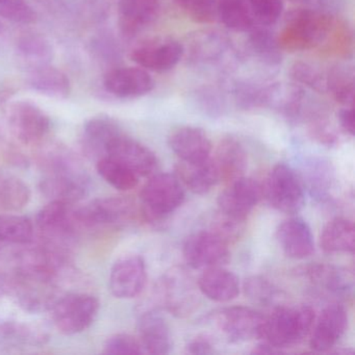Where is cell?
<instances>
[{
	"instance_id": "6da1fadb",
	"label": "cell",
	"mask_w": 355,
	"mask_h": 355,
	"mask_svg": "<svg viewBox=\"0 0 355 355\" xmlns=\"http://www.w3.org/2000/svg\"><path fill=\"white\" fill-rule=\"evenodd\" d=\"M334 26L331 16L311 8H299L286 15L278 43L282 49L291 53L309 51L325 43Z\"/></svg>"
},
{
	"instance_id": "7a4b0ae2",
	"label": "cell",
	"mask_w": 355,
	"mask_h": 355,
	"mask_svg": "<svg viewBox=\"0 0 355 355\" xmlns=\"http://www.w3.org/2000/svg\"><path fill=\"white\" fill-rule=\"evenodd\" d=\"M46 176L42 180L43 192L53 200L72 203L80 200L88 190L86 173L78 162L63 150H55L45 164Z\"/></svg>"
},
{
	"instance_id": "3957f363",
	"label": "cell",
	"mask_w": 355,
	"mask_h": 355,
	"mask_svg": "<svg viewBox=\"0 0 355 355\" xmlns=\"http://www.w3.org/2000/svg\"><path fill=\"white\" fill-rule=\"evenodd\" d=\"M315 319V311L309 305H278L266 317L263 338L279 349L299 344L313 329Z\"/></svg>"
},
{
	"instance_id": "277c9868",
	"label": "cell",
	"mask_w": 355,
	"mask_h": 355,
	"mask_svg": "<svg viewBox=\"0 0 355 355\" xmlns=\"http://www.w3.org/2000/svg\"><path fill=\"white\" fill-rule=\"evenodd\" d=\"M184 200V186L175 174L151 176L141 191L143 216L149 223H159L176 211Z\"/></svg>"
},
{
	"instance_id": "5b68a950",
	"label": "cell",
	"mask_w": 355,
	"mask_h": 355,
	"mask_svg": "<svg viewBox=\"0 0 355 355\" xmlns=\"http://www.w3.org/2000/svg\"><path fill=\"white\" fill-rule=\"evenodd\" d=\"M198 286L184 268H173L157 282V302L176 317L190 315L198 306Z\"/></svg>"
},
{
	"instance_id": "8992f818",
	"label": "cell",
	"mask_w": 355,
	"mask_h": 355,
	"mask_svg": "<svg viewBox=\"0 0 355 355\" xmlns=\"http://www.w3.org/2000/svg\"><path fill=\"white\" fill-rule=\"evenodd\" d=\"M99 309L101 303L92 295H66L51 305L53 325L65 336L80 334L94 323Z\"/></svg>"
},
{
	"instance_id": "52a82bcc",
	"label": "cell",
	"mask_w": 355,
	"mask_h": 355,
	"mask_svg": "<svg viewBox=\"0 0 355 355\" xmlns=\"http://www.w3.org/2000/svg\"><path fill=\"white\" fill-rule=\"evenodd\" d=\"M268 202L282 213L297 214L304 205V191L294 170L286 164L272 168L263 188Z\"/></svg>"
},
{
	"instance_id": "ba28073f",
	"label": "cell",
	"mask_w": 355,
	"mask_h": 355,
	"mask_svg": "<svg viewBox=\"0 0 355 355\" xmlns=\"http://www.w3.org/2000/svg\"><path fill=\"white\" fill-rule=\"evenodd\" d=\"M209 322L230 342L241 343L263 338L266 317L247 306H230L209 315Z\"/></svg>"
},
{
	"instance_id": "9c48e42d",
	"label": "cell",
	"mask_w": 355,
	"mask_h": 355,
	"mask_svg": "<svg viewBox=\"0 0 355 355\" xmlns=\"http://www.w3.org/2000/svg\"><path fill=\"white\" fill-rule=\"evenodd\" d=\"M136 207L132 199L126 197H107L90 201L78 211H73L78 225L85 227L116 225L130 221L135 215Z\"/></svg>"
},
{
	"instance_id": "30bf717a",
	"label": "cell",
	"mask_w": 355,
	"mask_h": 355,
	"mask_svg": "<svg viewBox=\"0 0 355 355\" xmlns=\"http://www.w3.org/2000/svg\"><path fill=\"white\" fill-rule=\"evenodd\" d=\"M9 124L16 139L26 145L42 142L51 130V119L36 103L17 101L9 110Z\"/></svg>"
},
{
	"instance_id": "8fae6325",
	"label": "cell",
	"mask_w": 355,
	"mask_h": 355,
	"mask_svg": "<svg viewBox=\"0 0 355 355\" xmlns=\"http://www.w3.org/2000/svg\"><path fill=\"white\" fill-rule=\"evenodd\" d=\"M182 254L193 269H207L223 265L228 261L230 245L211 230H200L188 236Z\"/></svg>"
},
{
	"instance_id": "7c38bea8",
	"label": "cell",
	"mask_w": 355,
	"mask_h": 355,
	"mask_svg": "<svg viewBox=\"0 0 355 355\" xmlns=\"http://www.w3.org/2000/svg\"><path fill=\"white\" fill-rule=\"evenodd\" d=\"M184 53L182 43L174 39L159 37L137 45L130 58L139 67L147 71L163 73L173 69Z\"/></svg>"
},
{
	"instance_id": "4fadbf2b",
	"label": "cell",
	"mask_w": 355,
	"mask_h": 355,
	"mask_svg": "<svg viewBox=\"0 0 355 355\" xmlns=\"http://www.w3.org/2000/svg\"><path fill=\"white\" fill-rule=\"evenodd\" d=\"M263 196V187L250 178H238L230 182L218 197L219 211L246 221Z\"/></svg>"
},
{
	"instance_id": "5bb4252c",
	"label": "cell",
	"mask_w": 355,
	"mask_h": 355,
	"mask_svg": "<svg viewBox=\"0 0 355 355\" xmlns=\"http://www.w3.org/2000/svg\"><path fill=\"white\" fill-rule=\"evenodd\" d=\"M146 280L144 259L138 254L124 255L112 267L110 290L116 298H135L144 290Z\"/></svg>"
},
{
	"instance_id": "9a60e30c",
	"label": "cell",
	"mask_w": 355,
	"mask_h": 355,
	"mask_svg": "<svg viewBox=\"0 0 355 355\" xmlns=\"http://www.w3.org/2000/svg\"><path fill=\"white\" fill-rule=\"evenodd\" d=\"M105 155L124 164L139 178L153 175L157 170V159L153 151L122 132L111 141Z\"/></svg>"
},
{
	"instance_id": "2e32d148",
	"label": "cell",
	"mask_w": 355,
	"mask_h": 355,
	"mask_svg": "<svg viewBox=\"0 0 355 355\" xmlns=\"http://www.w3.org/2000/svg\"><path fill=\"white\" fill-rule=\"evenodd\" d=\"M348 328V313L344 305L330 303L313 323L311 348L315 352H326L334 348Z\"/></svg>"
},
{
	"instance_id": "e0dca14e",
	"label": "cell",
	"mask_w": 355,
	"mask_h": 355,
	"mask_svg": "<svg viewBox=\"0 0 355 355\" xmlns=\"http://www.w3.org/2000/svg\"><path fill=\"white\" fill-rule=\"evenodd\" d=\"M105 90L118 98H137L153 91L155 82L147 70L141 67H119L105 76Z\"/></svg>"
},
{
	"instance_id": "ac0fdd59",
	"label": "cell",
	"mask_w": 355,
	"mask_h": 355,
	"mask_svg": "<svg viewBox=\"0 0 355 355\" xmlns=\"http://www.w3.org/2000/svg\"><path fill=\"white\" fill-rule=\"evenodd\" d=\"M276 239L284 254L291 259H303L315 251L311 228L300 218L284 220L276 230Z\"/></svg>"
},
{
	"instance_id": "d6986e66",
	"label": "cell",
	"mask_w": 355,
	"mask_h": 355,
	"mask_svg": "<svg viewBox=\"0 0 355 355\" xmlns=\"http://www.w3.org/2000/svg\"><path fill=\"white\" fill-rule=\"evenodd\" d=\"M168 143L180 161L192 163L209 159L213 148L207 132L194 126H182L173 130Z\"/></svg>"
},
{
	"instance_id": "ffe728a7",
	"label": "cell",
	"mask_w": 355,
	"mask_h": 355,
	"mask_svg": "<svg viewBox=\"0 0 355 355\" xmlns=\"http://www.w3.org/2000/svg\"><path fill=\"white\" fill-rule=\"evenodd\" d=\"M219 182L226 184L244 176L248 165V157L240 141L232 137L222 139L213 157Z\"/></svg>"
},
{
	"instance_id": "44dd1931",
	"label": "cell",
	"mask_w": 355,
	"mask_h": 355,
	"mask_svg": "<svg viewBox=\"0 0 355 355\" xmlns=\"http://www.w3.org/2000/svg\"><path fill=\"white\" fill-rule=\"evenodd\" d=\"M159 11V0H119L120 31L134 38L153 24Z\"/></svg>"
},
{
	"instance_id": "7402d4cb",
	"label": "cell",
	"mask_w": 355,
	"mask_h": 355,
	"mask_svg": "<svg viewBox=\"0 0 355 355\" xmlns=\"http://www.w3.org/2000/svg\"><path fill=\"white\" fill-rule=\"evenodd\" d=\"M139 340L143 352L148 354H168L172 340L169 326L155 309L146 311L139 318Z\"/></svg>"
},
{
	"instance_id": "603a6c76",
	"label": "cell",
	"mask_w": 355,
	"mask_h": 355,
	"mask_svg": "<svg viewBox=\"0 0 355 355\" xmlns=\"http://www.w3.org/2000/svg\"><path fill=\"white\" fill-rule=\"evenodd\" d=\"M199 292L216 302H228L240 293V282L234 272L216 266L207 268L197 282Z\"/></svg>"
},
{
	"instance_id": "cb8c5ba5",
	"label": "cell",
	"mask_w": 355,
	"mask_h": 355,
	"mask_svg": "<svg viewBox=\"0 0 355 355\" xmlns=\"http://www.w3.org/2000/svg\"><path fill=\"white\" fill-rule=\"evenodd\" d=\"M175 175L182 186L198 195L207 194L219 182L217 169L211 157L193 163L180 159L175 165Z\"/></svg>"
},
{
	"instance_id": "d4e9b609",
	"label": "cell",
	"mask_w": 355,
	"mask_h": 355,
	"mask_svg": "<svg viewBox=\"0 0 355 355\" xmlns=\"http://www.w3.org/2000/svg\"><path fill=\"white\" fill-rule=\"evenodd\" d=\"M315 288L336 296L350 294L353 288V275L346 270L325 263H315L303 268L301 271Z\"/></svg>"
},
{
	"instance_id": "484cf974",
	"label": "cell",
	"mask_w": 355,
	"mask_h": 355,
	"mask_svg": "<svg viewBox=\"0 0 355 355\" xmlns=\"http://www.w3.org/2000/svg\"><path fill=\"white\" fill-rule=\"evenodd\" d=\"M36 222L39 230L51 239L69 236L76 224L69 203L60 200H53L43 207L37 216Z\"/></svg>"
},
{
	"instance_id": "4316f807",
	"label": "cell",
	"mask_w": 355,
	"mask_h": 355,
	"mask_svg": "<svg viewBox=\"0 0 355 355\" xmlns=\"http://www.w3.org/2000/svg\"><path fill=\"white\" fill-rule=\"evenodd\" d=\"M121 134L118 124L109 117H94L86 122L83 132V148L96 159L105 157L110 143Z\"/></svg>"
},
{
	"instance_id": "83f0119b",
	"label": "cell",
	"mask_w": 355,
	"mask_h": 355,
	"mask_svg": "<svg viewBox=\"0 0 355 355\" xmlns=\"http://www.w3.org/2000/svg\"><path fill=\"white\" fill-rule=\"evenodd\" d=\"M354 224L346 218L338 217L330 220L322 230L320 246L324 252H354Z\"/></svg>"
},
{
	"instance_id": "f1b7e54d",
	"label": "cell",
	"mask_w": 355,
	"mask_h": 355,
	"mask_svg": "<svg viewBox=\"0 0 355 355\" xmlns=\"http://www.w3.org/2000/svg\"><path fill=\"white\" fill-rule=\"evenodd\" d=\"M28 84L36 92L51 98H67L71 91L69 78L66 74L49 65L31 70Z\"/></svg>"
},
{
	"instance_id": "f546056e",
	"label": "cell",
	"mask_w": 355,
	"mask_h": 355,
	"mask_svg": "<svg viewBox=\"0 0 355 355\" xmlns=\"http://www.w3.org/2000/svg\"><path fill=\"white\" fill-rule=\"evenodd\" d=\"M249 46L255 57L269 66H277L282 63V47L277 37L268 30L267 26H253L249 31Z\"/></svg>"
},
{
	"instance_id": "4dcf8cb0",
	"label": "cell",
	"mask_w": 355,
	"mask_h": 355,
	"mask_svg": "<svg viewBox=\"0 0 355 355\" xmlns=\"http://www.w3.org/2000/svg\"><path fill=\"white\" fill-rule=\"evenodd\" d=\"M217 18L236 32L247 33L255 26L247 0H217Z\"/></svg>"
},
{
	"instance_id": "1f68e13d",
	"label": "cell",
	"mask_w": 355,
	"mask_h": 355,
	"mask_svg": "<svg viewBox=\"0 0 355 355\" xmlns=\"http://www.w3.org/2000/svg\"><path fill=\"white\" fill-rule=\"evenodd\" d=\"M17 51L20 59L31 68L49 65L53 58V45L38 34H26L19 39Z\"/></svg>"
},
{
	"instance_id": "d6a6232c",
	"label": "cell",
	"mask_w": 355,
	"mask_h": 355,
	"mask_svg": "<svg viewBox=\"0 0 355 355\" xmlns=\"http://www.w3.org/2000/svg\"><path fill=\"white\" fill-rule=\"evenodd\" d=\"M96 169L99 175L116 190H132L138 186L139 176L134 171L113 157H105L97 159Z\"/></svg>"
},
{
	"instance_id": "836d02e7",
	"label": "cell",
	"mask_w": 355,
	"mask_h": 355,
	"mask_svg": "<svg viewBox=\"0 0 355 355\" xmlns=\"http://www.w3.org/2000/svg\"><path fill=\"white\" fill-rule=\"evenodd\" d=\"M34 224L28 217L0 215V243L28 245L34 240Z\"/></svg>"
},
{
	"instance_id": "e575fe53",
	"label": "cell",
	"mask_w": 355,
	"mask_h": 355,
	"mask_svg": "<svg viewBox=\"0 0 355 355\" xmlns=\"http://www.w3.org/2000/svg\"><path fill=\"white\" fill-rule=\"evenodd\" d=\"M327 92L332 95L336 103L345 107L354 105V73L352 70L343 66H336L327 72Z\"/></svg>"
},
{
	"instance_id": "d590c367",
	"label": "cell",
	"mask_w": 355,
	"mask_h": 355,
	"mask_svg": "<svg viewBox=\"0 0 355 355\" xmlns=\"http://www.w3.org/2000/svg\"><path fill=\"white\" fill-rule=\"evenodd\" d=\"M30 198V188L19 178H6L0 180L1 211H19L28 205Z\"/></svg>"
},
{
	"instance_id": "8d00e7d4",
	"label": "cell",
	"mask_w": 355,
	"mask_h": 355,
	"mask_svg": "<svg viewBox=\"0 0 355 355\" xmlns=\"http://www.w3.org/2000/svg\"><path fill=\"white\" fill-rule=\"evenodd\" d=\"M244 291L250 300L263 306H278L284 299V293L261 276H252L245 280Z\"/></svg>"
},
{
	"instance_id": "74e56055",
	"label": "cell",
	"mask_w": 355,
	"mask_h": 355,
	"mask_svg": "<svg viewBox=\"0 0 355 355\" xmlns=\"http://www.w3.org/2000/svg\"><path fill=\"white\" fill-rule=\"evenodd\" d=\"M291 78L299 84L309 87L319 93L327 92V73L309 62L298 61L293 64Z\"/></svg>"
},
{
	"instance_id": "f35d334b",
	"label": "cell",
	"mask_w": 355,
	"mask_h": 355,
	"mask_svg": "<svg viewBox=\"0 0 355 355\" xmlns=\"http://www.w3.org/2000/svg\"><path fill=\"white\" fill-rule=\"evenodd\" d=\"M174 3L196 24H211L217 18V0H174Z\"/></svg>"
},
{
	"instance_id": "ab89813d",
	"label": "cell",
	"mask_w": 355,
	"mask_h": 355,
	"mask_svg": "<svg viewBox=\"0 0 355 355\" xmlns=\"http://www.w3.org/2000/svg\"><path fill=\"white\" fill-rule=\"evenodd\" d=\"M0 17L19 24H32L37 20V13L26 0L0 1Z\"/></svg>"
},
{
	"instance_id": "60d3db41",
	"label": "cell",
	"mask_w": 355,
	"mask_h": 355,
	"mask_svg": "<svg viewBox=\"0 0 355 355\" xmlns=\"http://www.w3.org/2000/svg\"><path fill=\"white\" fill-rule=\"evenodd\" d=\"M255 22L272 26L278 21L284 11V0H247Z\"/></svg>"
},
{
	"instance_id": "b9f144b4",
	"label": "cell",
	"mask_w": 355,
	"mask_h": 355,
	"mask_svg": "<svg viewBox=\"0 0 355 355\" xmlns=\"http://www.w3.org/2000/svg\"><path fill=\"white\" fill-rule=\"evenodd\" d=\"M195 43L197 44L193 49V55L196 61L201 62L215 61L223 55L224 49L227 46L223 37L217 34H205L199 37Z\"/></svg>"
},
{
	"instance_id": "7bdbcfd3",
	"label": "cell",
	"mask_w": 355,
	"mask_h": 355,
	"mask_svg": "<svg viewBox=\"0 0 355 355\" xmlns=\"http://www.w3.org/2000/svg\"><path fill=\"white\" fill-rule=\"evenodd\" d=\"M244 226V220L230 217V216L218 211L217 215L214 218L211 230L219 236L222 240L225 241L228 245H230L242 236Z\"/></svg>"
},
{
	"instance_id": "ee69618b",
	"label": "cell",
	"mask_w": 355,
	"mask_h": 355,
	"mask_svg": "<svg viewBox=\"0 0 355 355\" xmlns=\"http://www.w3.org/2000/svg\"><path fill=\"white\" fill-rule=\"evenodd\" d=\"M105 354H142L139 338L128 334H117L107 338L103 347Z\"/></svg>"
},
{
	"instance_id": "f6af8a7d",
	"label": "cell",
	"mask_w": 355,
	"mask_h": 355,
	"mask_svg": "<svg viewBox=\"0 0 355 355\" xmlns=\"http://www.w3.org/2000/svg\"><path fill=\"white\" fill-rule=\"evenodd\" d=\"M309 132L313 140L324 146L332 147L338 144V138L336 132L323 116H311Z\"/></svg>"
},
{
	"instance_id": "bcb514c9",
	"label": "cell",
	"mask_w": 355,
	"mask_h": 355,
	"mask_svg": "<svg viewBox=\"0 0 355 355\" xmlns=\"http://www.w3.org/2000/svg\"><path fill=\"white\" fill-rule=\"evenodd\" d=\"M200 97L201 107L203 111L207 112L209 115H220L223 112V101L216 94L215 91L207 90L202 91Z\"/></svg>"
},
{
	"instance_id": "7dc6e473",
	"label": "cell",
	"mask_w": 355,
	"mask_h": 355,
	"mask_svg": "<svg viewBox=\"0 0 355 355\" xmlns=\"http://www.w3.org/2000/svg\"><path fill=\"white\" fill-rule=\"evenodd\" d=\"M187 351L191 354H211L215 352L213 342L207 336H198L191 340Z\"/></svg>"
},
{
	"instance_id": "c3c4849f",
	"label": "cell",
	"mask_w": 355,
	"mask_h": 355,
	"mask_svg": "<svg viewBox=\"0 0 355 355\" xmlns=\"http://www.w3.org/2000/svg\"><path fill=\"white\" fill-rule=\"evenodd\" d=\"M338 122H340V128L344 132L350 136H354V111L353 107H346L342 109L338 113Z\"/></svg>"
},
{
	"instance_id": "681fc988",
	"label": "cell",
	"mask_w": 355,
	"mask_h": 355,
	"mask_svg": "<svg viewBox=\"0 0 355 355\" xmlns=\"http://www.w3.org/2000/svg\"><path fill=\"white\" fill-rule=\"evenodd\" d=\"M282 349L273 346V345L266 343V344L259 345L257 348H254L253 353H259V354H278L282 353Z\"/></svg>"
},
{
	"instance_id": "f907efd6",
	"label": "cell",
	"mask_w": 355,
	"mask_h": 355,
	"mask_svg": "<svg viewBox=\"0 0 355 355\" xmlns=\"http://www.w3.org/2000/svg\"><path fill=\"white\" fill-rule=\"evenodd\" d=\"M288 1L297 5L307 6V7H315V6H322L327 3V0H288Z\"/></svg>"
},
{
	"instance_id": "816d5d0a",
	"label": "cell",
	"mask_w": 355,
	"mask_h": 355,
	"mask_svg": "<svg viewBox=\"0 0 355 355\" xmlns=\"http://www.w3.org/2000/svg\"><path fill=\"white\" fill-rule=\"evenodd\" d=\"M0 1H3V0H0Z\"/></svg>"
}]
</instances>
